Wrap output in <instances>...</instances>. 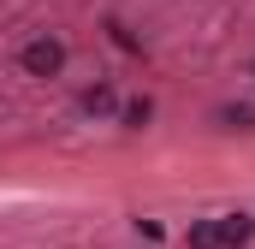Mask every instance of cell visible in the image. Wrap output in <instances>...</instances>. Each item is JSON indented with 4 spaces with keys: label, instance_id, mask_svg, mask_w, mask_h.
Returning <instances> with one entry per match:
<instances>
[{
    "label": "cell",
    "instance_id": "cell-1",
    "mask_svg": "<svg viewBox=\"0 0 255 249\" xmlns=\"http://www.w3.org/2000/svg\"><path fill=\"white\" fill-rule=\"evenodd\" d=\"M18 60H24V71H30V77H54V71L65 65V48L54 42V36H36V42H30Z\"/></svg>",
    "mask_w": 255,
    "mask_h": 249
},
{
    "label": "cell",
    "instance_id": "cell-2",
    "mask_svg": "<svg viewBox=\"0 0 255 249\" xmlns=\"http://www.w3.org/2000/svg\"><path fill=\"white\" fill-rule=\"evenodd\" d=\"M255 238V220L250 214H226V220H220V249H244Z\"/></svg>",
    "mask_w": 255,
    "mask_h": 249
},
{
    "label": "cell",
    "instance_id": "cell-3",
    "mask_svg": "<svg viewBox=\"0 0 255 249\" xmlns=\"http://www.w3.org/2000/svg\"><path fill=\"white\" fill-rule=\"evenodd\" d=\"M184 249H220V220H196L184 232Z\"/></svg>",
    "mask_w": 255,
    "mask_h": 249
},
{
    "label": "cell",
    "instance_id": "cell-4",
    "mask_svg": "<svg viewBox=\"0 0 255 249\" xmlns=\"http://www.w3.org/2000/svg\"><path fill=\"white\" fill-rule=\"evenodd\" d=\"M220 124L226 130H255V107H244V101L238 107H220Z\"/></svg>",
    "mask_w": 255,
    "mask_h": 249
},
{
    "label": "cell",
    "instance_id": "cell-5",
    "mask_svg": "<svg viewBox=\"0 0 255 249\" xmlns=\"http://www.w3.org/2000/svg\"><path fill=\"white\" fill-rule=\"evenodd\" d=\"M83 113H113V89H107V83L83 89Z\"/></svg>",
    "mask_w": 255,
    "mask_h": 249
},
{
    "label": "cell",
    "instance_id": "cell-6",
    "mask_svg": "<svg viewBox=\"0 0 255 249\" xmlns=\"http://www.w3.org/2000/svg\"><path fill=\"white\" fill-rule=\"evenodd\" d=\"M148 119H154V107H148V101H130V107H125V124H130V130H142Z\"/></svg>",
    "mask_w": 255,
    "mask_h": 249
},
{
    "label": "cell",
    "instance_id": "cell-7",
    "mask_svg": "<svg viewBox=\"0 0 255 249\" xmlns=\"http://www.w3.org/2000/svg\"><path fill=\"white\" fill-rule=\"evenodd\" d=\"M107 30H113V42H119V48H125V54H136V36H130L125 24H107Z\"/></svg>",
    "mask_w": 255,
    "mask_h": 249
}]
</instances>
